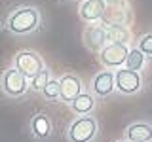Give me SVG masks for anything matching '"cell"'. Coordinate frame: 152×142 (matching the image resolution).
Instances as JSON below:
<instances>
[{
  "instance_id": "1",
  "label": "cell",
  "mask_w": 152,
  "mask_h": 142,
  "mask_svg": "<svg viewBox=\"0 0 152 142\" xmlns=\"http://www.w3.org/2000/svg\"><path fill=\"white\" fill-rule=\"evenodd\" d=\"M40 27V12L34 6H19L6 19V28L15 36H25Z\"/></svg>"
},
{
  "instance_id": "2",
  "label": "cell",
  "mask_w": 152,
  "mask_h": 142,
  "mask_svg": "<svg viewBox=\"0 0 152 142\" xmlns=\"http://www.w3.org/2000/svg\"><path fill=\"white\" fill-rule=\"evenodd\" d=\"M99 133V121L95 116H80L69 125L66 136L70 142H93Z\"/></svg>"
},
{
  "instance_id": "3",
  "label": "cell",
  "mask_w": 152,
  "mask_h": 142,
  "mask_svg": "<svg viewBox=\"0 0 152 142\" xmlns=\"http://www.w3.org/2000/svg\"><path fill=\"white\" fill-rule=\"evenodd\" d=\"M0 87H2V91L8 97L17 99V97H23L31 89V85H28L27 76L21 70H17L15 66H12V68L4 70L2 76H0Z\"/></svg>"
},
{
  "instance_id": "4",
  "label": "cell",
  "mask_w": 152,
  "mask_h": 142,
  "mask_svg": "<svg viewBox=\"0 0 152 142\" xmlns=\"http://www.w3.org/2000/svg\"><path fill=\"white\" fill-rule=\"evenodd\" d=\"M127 53H129V47L127 44H116V42H108L107 46L99 51V61L104 68H110V70H116V68H122L126 64V59H127Z\"/></svg>"
},
{
  "instance_id": "5",
  "label": "cell",
  "mask_w": 152,
  "mask_h": 142,
  "mask_svg": "<svg viewBox=\"0 0 152 142\" xmlns=\"http://www.w3.org/2000/svg\"><path fill=\"white\" fill-rule=\"evenodd\" d=\"M13 66H15L17 70H21L28 80L34 78L36 74H40L42 70L46 68L44 59H42L36 51H31V49H25V51L15 53V57H13Z\"/></svg>"
},
{
  "instance_id": "6",
  "label": "cell",
  "mask_w": 152,
  "mask_h": 142,
  "mask_svg": "<svg viewBox=\"0 0 152 142\" xmlns=\"http://www.w3.org/2000/svg\"><path fill=\"white\" fill-rule=\"evenodd\" d=\"M114 76H116V91H120L122 95H135L141 91L142 87L141 72L122 66V68H116Z\"/></svg>"
},
{
  "instance_id": "7",
  "label": "cell",
  "mask_w": 152,
  "mask_h": 142,
  "mask_svg": "<svg viewBox=\"0 0 152 142\" xmlns=\"http://www.w3.org/2000/svg\"><path fill=\"white\" fill-rule=\"evenodd\" d=\"M127 2L126 0H104V27L114 25H126L127 23Z\"/></svg>"
},
{
  "instance_id": "8",
  "label": "cell",
  "mask_w": 152,
  "mask_h": 142,
  "mask_svg": "<svg viewBox=\"0 0 152 142\" xmlns=\"http://www.w3.org/2000/svg\"><path fill=\"white\" fill-rule=\"evenodd\" d=\"M91 91L95 97H108L110 93L116 91V76H114V70L107 68L101 70L93 76L91 82Z\"/></svg>"
},
{
  "instance_id": "9",
  "label": "cell",
  "mask_w": 152,
  "mask_h": 142,
  "mask_svg": "<svg viewBox=\"0 0 152 142\" xmlns=\"http://www.w3.org/2000/svg\"><path fill=\"white\" fill-rule=\"evenodd\" d=\"M84 44L89 51L99 53L104 46L108 44V36H107V27L104 25H89L84 30Z\"/></svg>"
},
{
  "instance_id": "10",
  "label": "cell",
  "mask_w": 152,
  "mask_h": 142,
  "mask_svg": "<svg viewBox=\"0 0 152 142\" xmlns=\"http://www.w3.org/2000/svg\"><path fill=\"white\" fill-rule=\"evenodd\" d=\"M61 83V101L63 102H72L80 93H82V80L76 74H65L59 78Z\"/></svg>"
},
{
  "instance_id": "11",
  "label": "cell",
  "mask_w": 152,
  "mask_h": 142,
  "mask_svg": "<svg viewBox=\"0 0 152 142\" xmlns=\"http://www.w3.org/2000/svg\"><path fill=\"white\" fill-rule=\"evenodd\" d=\"M80 19L86 23H97L104 15V0H84L80 4Z\"/></svg>"
},
{
  "instance_id": "12",
  "label": "cell",
  "mask_w": 152,
  "mask_h": 142,
  "mask_svg": "<svg viewBox=\"0 0 152 142\" xmlns=\"http://www.w3.org/2000/svg\"><path fill=\"white\" fill-rule=\"evenodd\" d=\"M28 127H31V133L36 136V138L40 140H46L51 136V133H53V123L51 120L46 116V114H34V116L31 117V123H28Z\"/></svg>"
},
{
  "instance_id": "13",
  "label": "cell",
  "mask_w": 152,
  "mask_h": 142,
  "mask_svg": "<svg viewBox=\"0 0 152 142\" xmlns=\"http://www.w3.org/2000/svg\"><path fill=\"white\" fill-rule=\"evenodd\" d=\"M126 140L127 142H146L152 140V125L145 121L131 123L126 129Z\"/></svg>"
},
{
  "instance_id": "14",
  "label": "cell",
  "mask_w": 152,
  "mask_h": 142,
  "mask_svg": "<svg viewBox=\"0 0 152 142\" xmlns=\"http://www.w3.org/2000/svg\"><path fill=\"white\" fill-rule=\"evenodd\" d=\"M95 102H97V101H95V97L91 93H84L82 91L72 102H70V108H72V112L78 114V116H88V114L93 112Z\"/></svg>"
},
{
  "instance_id": "15",
  "label": "cell",
  "mask_w": 152,
  "mask_h": 142,
  "mask_svg": "<svg viewBox=\"0 0 152 142\" xmlns=\"http://www.w3.org/2000/svg\"><path fill=\"white\" fill-rule=\"evenodd\" d=\"M107 36H108V42H116V44H129L131 40V32L127 25L107 27Z\"/></svg>"
},
{
  "instance_id": "16",
  "label": "cell",
  "mask_w": 152,
  "mask_h": 142,
  "mask_svg": "<svg viewBox=\"0 0 152 142\" xmlns=\"http://www.w3.org/2000/svg\"><path fill=\"white\" fill-rule=\"evenodd\" d=\"M146 63V55L142 53V51L139 49V47H133V49H129V53H127V59H126V68L129 70H142V66H145Z\"/></svg>"
},
{
  "instance_id": "17",
  "label": "cell",
  "mask_w": 152,
  "mask_h": 142,
  "mask_svg": "<svg viewBox=\"0 0 152 142\" xmlns=\"http://www.w3.org/2000/svg\"><path fill=\"white\" fill-rule=\"evenodd\" d=\"M42 95H44L48 101H51V102L61 101V83H59V80L50 78V82H48L46 87L42 89Z\"/></svg>"
},
{
  "instance_id": "18",
  "label": "cell",
  "mask_w": 152,
  "mask_h": 142,
  "mask_svg": "<svg viewBox=\"0 0 152 142\" xmlns=\"http://www.w3.org/2000/svg\"><path fill=\"white\" fill-rule=\"evenodd\" d=\"M48 82H50V72H48V70L44 68L40 74H36L34 78L28 80V85H31L32 91H40V93H42V89L46 87V83H48Z\"/></svg>"
},
{
  "instance_id": "19",
  "label": "cell",
  "mask_w": 152,
  "mask_h": 142,
  "mask_svg": "<svg viewBox=\"0 0 152 142\" xmlns=\"http://www.w3.org/2000/svg\"><path fill=\"white\" fill-rule=\"evenodd\" d=\"M137 47H139V49H141L146 57H150V55H152V32H150V34H145V36H142L141 40H139V44H137Z\"/></svg>"
},
{
  "instance_id": "20",
  "label": "cell",
  "mask_w": 152,
  "mask_h": 142,
  "mask_svg": "<svg viewBox=\"0 0 152 142\" xmlns=\"http://www.w3.org/2000/svg\"><path fill=\"white\" fill-rule=\"evenodd\" d=\"M116 142H126V140H116Z\"/></svg>"
},
{
  "instance_id": "21",
  "label": "cell",
  "mask_w": 152,
  "mask_h": 142,
  "mask_svg": "<svg viewBox=\"0 0 152 142\" xmlns=\"http://www.w3.org/2000/svg\"><path fill=\"white\" fill-rule=\"evenodd\" d=\"M146 142H152V140H146Z\"/></svg>"
}]
</instances>
